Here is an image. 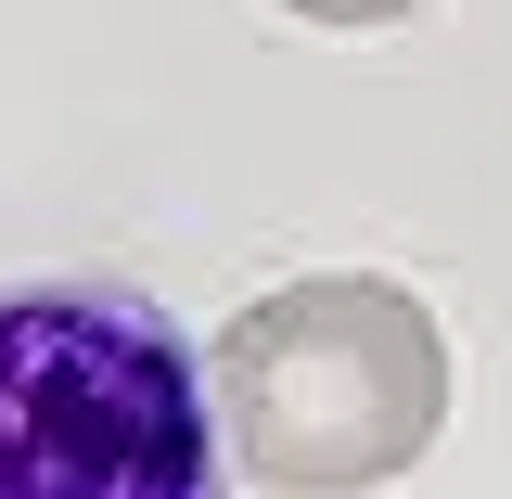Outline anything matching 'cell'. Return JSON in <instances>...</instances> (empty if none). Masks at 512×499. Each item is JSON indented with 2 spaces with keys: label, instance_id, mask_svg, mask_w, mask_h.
<instances>
[{
  "label": "cell",
  "instance_id": "1",
  "mask_svg": "<svg viewBox=\"0 0 512 499\" xmlns=\"http://www.w3.org/2000/svg\"><path fill=\"white\" fill-rule=\"evenodd\" d=\"M218 436L282 499L397 487L448 423V333L384 269H308L218 333Z\"/></svg>",
  "mask_w": 512,
  "mask_h": 499
},
{
  "label": "cell",
  "instance_id": "2",
  "mask_svg": "<svg viewBox=\"0 0 512 499\" xmlns=\"http://www.w3.org/2000/svg\"><path fill=\"white\" fill-rule=\"evenodd\" d=\"M218 384L128 282H0V499H231Z\"/></svg>",
  "mask_w": 512,
  "mask_h": 499
},
{
  "label": "cell",
  "instance_id": "3",
  "mask_svg": "<svg viewBox=\"0 0 512 499\" xmlns=\"http://www.w3.org/2000/svg\"><path fill=\"white\" fill-rule=\"evenodd\" d=\"M282 13H308V26H397V13H436V0H282Z\"/></svg>",
  "mask_w": 512,
  "mask_h": 499
}]
</instances>
